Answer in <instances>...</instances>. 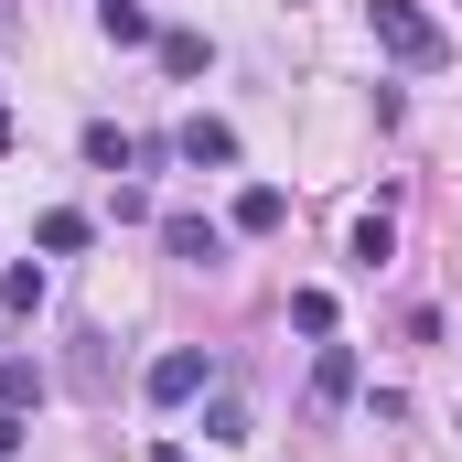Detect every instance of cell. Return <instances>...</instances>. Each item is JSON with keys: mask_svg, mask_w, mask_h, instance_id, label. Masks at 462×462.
Returning a JSON list of instances; mask_svg holds the SVG:
<instances>
[{"mask_svg": "<svg viewBox=\"0 0 462 462\" xmlns=\"http://www.w3.org/2000/svg\"><path fill=\"white\" fill-rule=\"evenodd\" d=\"M365 11H376V43H387L398 65H441V54H452V32H441L420 0H365Z\"/></svg>", "mask_w": 462, "mask_h": 462, "instance_id": "cell-1", "label": "cell"}, {"mask_svg": "<svg viewBox=\"0 0 462 462\" xmlns=\"http://www.w3.org/2000/svg\"><path fill=\"white\" fill-rule=\"evenodd\" d=\"M65 387H76L87 409H108V398H118V355H108V334H76V345H65Z\"/></svg>", "mask_w": 462, "mask_h": 462, "instance_id": "cell-2", "label": "cell"}, {"mask_svg": "<svg viewBox=\"0 0 462 462\" xmlns=\"http://www.w3.org/2000/svg\"><path fill=\"white\" fill-rule=\"evenodd\" d=\"M205 387H216V365H205L194 345H172L162 365H151V398H162V409H183V398H205Z\"/></svg>", "mask_w": 462, "mask_h": 462, "instance_id": "cell-3", "label": "cell"}, {"mask_svg": "<svg viewBox=\"0 0 462 462\" xmlns=\"http://www.w3.org/2000/svg\"><path fill=\"white\" fill-rule=\"evenodd\" d=\"M162 247L183 269H226V226H205V216H162Z\"/></svg>", "mask_w": 462, "mask_h": 462, "instance_id": "cell-4", "label": "cell"}, {"mask_svg": "<svg viewBox=\"0 0 462 462\" xmlns=\"http://www.w3.org/2000/svg\"><path fill=\"white\" fill-rule=\"evenodd\" d=\"M172 151H183L194 172H226V162H236V129H226V118H183V140H172Z\"/></svg>", "mask_w": 462, "mask_h": 462, "instance_id": "cell-5", "label": "cell"}, {"mask_svg": "<svg viewBox=\"0 0 462 462\" xmlns=\"http://www.w3.org/2000/svg\"><path fill=\"white\" fill-rule=\"evenodd\" d=\"M345 398H355V355L323 345V355H312V409H345Z\"/></svg>", "mask_w": 462, "mask_h": 462, "instance_id": "cell-6", "label": "cell"}, {"mask_svg": "<svg viewBox=\"0 0 462 462\" xmlns=\"http://www.w3.org/2000/svg\"><path fill=\"white\" fill-rule=\"evenodd\" d=\"M0 409H43V365L32 355H0Z\"/></svg>", "mask_w": 462, "mask_h": 462, "instance_id": "cell-7", "label": "cell"}, {"mask_svg": "<svg viewBox=\"0 0 462 462\" xmlns=\"http://www.w3.org/2000/svg\"><path fill=\"white\" fill-rule=\"evenodd\" d=\"M87 162H97V172H129V162H140V140H129L118 118H97V129H87Z\"/></svg>", "mask_w": 462, "mask_h": 462, "instance_id": "cell-8", "label": "cell"}, {"mask_svg": "<svg viewBox=\"0 0 462 462\" xmlns=\"http://www.w3.org/2000/svg\"><path fill=\"white\" fill-rule=\"evenodd\" d=\"M280 216H291V205H280V183H247V194H236V226H247V236H269Z\"/></svg>", "mask_w": 462, "mask_h": 462, "instance_id": "cell-9", "label": "cell"}, {"mask_svg": "<svg viewBox=\"0 0 462 462\" xmlns=\"http://www.w3.org/2000/svg\"><path fill=\"white\" fill-rule=\"evenodd\" d=\"M97 32H108V43H151V11H140V0H97Z\"/></svg>", "mask_w": 462, "mask_h": 462, "instance_id": "cell-10", "label": "cell"}, {"mask_svg": "<svg viewBox=\"0 0 462 462\" xmlns=\"http://www.w3.org/2000/svg\"><path fill=\"white\" fill-rule=\"evenodd\" d=\"M205 441H247V398H236V387L205 398Z\"/></svg>", "mask_w": 462, "mask_h": 462, "instance_id": "cell-11", "label": "cell"}, {"mask_svg": "<svg viewBox=\"0 0 462 462\" xmlns=\"http://www.w3.org/2000/svg\"><path fill=\"white\" fill-rule=\"evenodd\" d=\"M43 247H54V258H76V247H87V216H76V205H54V216H43Z\"/></svg>", "mask_w": 462, "mask_h": 462, "instance_id": "cell-12", "label": "cell"}, {"mask_svg": "<svg viewBox=\"0 0 462 462\" xmlns=\"http://www.w3.org/2000/svg\"><path fill=\"white\" fill-rule=\"evenodd\" d=\"M11 452H22V409H0V462H11Z\"/></svg>", "mask_w": 462, "mask_h": 462, "instance_id": "cell-13", "label": "cell"}, {"mask_svg": "<svg viewBox=\"0 0 462 462\" xmlns=\"http://www.w3.org/2000/svg\"><path fill=\"white\" fill-rule=\"evenodd\" d=\"M140 462H183V441H151V452H140Z\"/></svg>", "mask_w": 462, "mask_h": 462, "instance_id": "cell-14", "label": "cell"}]
</instances>
